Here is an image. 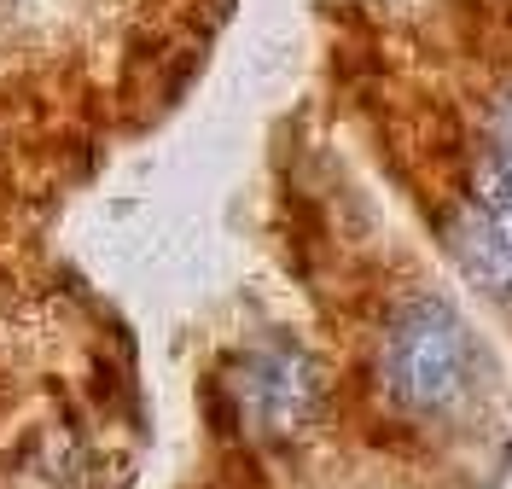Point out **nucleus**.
Listing matches in <instances>:
<instances>
[{
	"mask_svg": "<svg viewBox=\"0 0 512 489\" xmlns=\"http://www.w3.org/2000/svg\"><path fill=\"white\" fill-rule=\"evenodd\" d=\"M472 332L443 297H414L384 338V385L408 414H448L472 391Z\"/></svg>",
	"mask_w": 512,
	"mask_h": 489,
	"instance_id": "obj_1",
	"label": "nucleus"
},
{
	"mask_svg": "<svg viewBox=\"0 0 512 489\" xmlns=\"http://www.w3.org/2000/svg\"><path fill=\"white\" fill-rule=\"evenodd\" d=\"M233 396L245 402V414H251L256 425L291 431V425L315 408V379H309V367L297 356H256V361H245Z\"/></svg>",
	"mask_w": 512,
	"mask_h": 489,
	"instance_id": "obj_3",
	"label": "nucleus"
},
{
	"mask_svg": "<svg viewBox=\"0 0 512 489\" xmlns=\"http://www.w3.org/2000/svg\"><path fill=\"white\" fill-rule=\"evenodd\" d=\"M466 268L489 292L512 297V146H501L483 169L478 204L466 216Z\"/></svg>",
	"mask_w": 512,
	"mask_h": 489,
	"instance_id": "obj_2",
	"label": "nucleus"
}]
</instances>
